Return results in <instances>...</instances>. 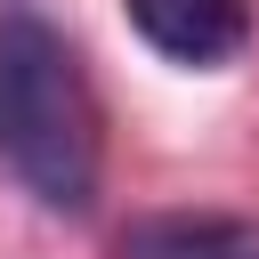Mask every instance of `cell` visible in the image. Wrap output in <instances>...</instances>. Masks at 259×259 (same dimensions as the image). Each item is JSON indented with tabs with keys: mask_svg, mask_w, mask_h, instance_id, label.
I'll use <instances>...</instances> for the list:
<instances>
[{
	"mask_svg": "<svg viewBox=\"0 0 259 259\" xmlns=\"http://www.w3.org/2000/svg\"><path fill=\"white\" fill-rule=\"evenodd\" d=\"M121 259H259V219L235 210H162L130 227Z\"/></svg>",
	"mask_w": 259,
	"mask_h": 259,
	"instance_id": "3",
	"label": "cell"
},
{
	"mask_svg": "<svg viewBox=\"0 0 259 259\" xmlns=\"http://www.w3.org/2000/svg\"><path fill=\"white\" fill-rule=\"evenodd\" d=\"M130 32L170 65H235L251 49V0H121Z\"/></svg>",
	"mask_w": 259,
	"mask_h": 259,
	"instance_id": "2",
	"label": "cell"
},
{
	"mask_svg": "<svg viewBox=\"0 0 259 259\" xmlns=\"http://www.w3.org/2000/svg\"><path fill=\"white\" fill-rule=\"evenodd\" d=\"M0 170L57 219H81L105 178V121L81 49L32 0H0Z\"/></svg>",
	"mask_w": 259,
	"mask_h": 259,
	"instance_id": "1",
	"label": "cell"
}]
</instances>
